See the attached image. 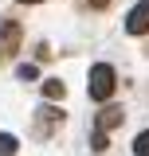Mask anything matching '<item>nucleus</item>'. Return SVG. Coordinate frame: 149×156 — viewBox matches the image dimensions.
<instances>
[{
  "mask_svg": "<svg viewBox=\"0 0 149 156\" xmlns=\"http://www.w3.org/2000/svg\"><path fill=\"white\" fill-rule=\"evenodd\" d=\"M86 90H90L94 101H106V98L114 94V66H106V62L90 66V82H86Z\"/></svg>",
  "mask_w": 149,
  "mask_h": 156,
  "instance_id": "nucleus-1",
  "label": "nucleus"
},
{
  "mask_svg": "<svg viewBox=\"0 0 149 156\" xmlns=\"http://www.w3.org/2000/svg\"><path fill=\"white\" fill-rule=\"evenodd\" d=\"M126 31L130 35H145L149 31V0H141V4H133L130 16H126Z\"/></svg>",
  "mask_w": 149,
  "mask_h": 156,
  "instance_id": "nucleus-2",
  "label": "nucleus"
},
{
  "mask_svg": "<svg viewBox=\"0 0 149 156\" xmlns=\"http://www.w3.org/2000/svg\"><path fill=\"white\" fill-rule=\"evenodd\" d=\"M16 43H20V27H16V23H4V27H0V62L12 58Z\"/></svg>",
  "mask_w": 149,
  "mask_h": 156,
  "instance_id": "nucleus-3",
  "label": "nucleus"
},
{
  "mask_svg": "<svg viewBox=\"0 0 149 156\" xmlns=\"http://www.w3.org/2000/svg\"><path fill=\"white\" fill-rule=\"evenodd\" d=\"M43 94L51 98V101H59V98L67 94V86H63V82H59V78H47V82H43Z\"/></svg>",
  "mask_w": 149,
  "mask_h": 156,
  "instance_id": "nucleus-4",
  "label": "nucleus"
},
{
  "mask_svg": "<svg viewBox=\"0 0 149 156\" xmlns=\"http://www.w3.org/2000/svg\"><path fill=\"white\" fill-rule=\"evenodd\" d=\"M16 148H20V140H16V136H12V133H0V156H12Z\"/></svg>",
  "mask_w": 149,
  "mask_h": 156,
  "instance_id": "nucleus-5",
  "label": "nucleus"
},
{
  "mask_svg": "<svg viewBox=\"0 0 149 156\" xmlns=\"http://www.w3.org/2000/svg\"><path fill=\"white\" fill-rule=\"evenodd\" d=\"M98 125H102V129H114V125H122V109H110V113H102V117H98Z\"/></svg>",
  "mask_w": 149,
  "mask_h": 156,
  "instance_id": "nucleus-6",
  "label": "nucleus"
},
{
  "mask_svg": "<svg viewBox=\"0 0 149 156\" xmlns=\"http://www.w3.org/2000/svg\"><path fill=\"white\" fill-rule=\"evenodd\" d=\"M133 156H149V129L137 133V140H133Z\"/></svg>",
  "mask_w": 149,
  "mask_h": 156,
  "instance_id": "nucleus-7",
  "label": "nucleus"
},
{
  "mask_svg": "<svg viewBox=\"0 0 149 156\" xmlns=\"http://www.w3.org/2000/svg\"><path fill=\"white\" fill-rule=\"evenodd\" d=\"M16 74H20V78H24V82H32V78H39V70H36V66H20Z\"/></svg>",
  "mask_w": 149,
  "mask_h": 156,
  "instance_id": "nucleus-8",
  "label": "nucleus"
},
{
  "mask_svg": "<svg viewBox=\"0 0 149 156\" xmlns=\"http://www.w3.org/2000/svg\"><path fill=\"white\" fill-rule=\"evenodd\" d=\"M90 4H94V8H106V0H90Z\"/></svg>",
  "mask_w": 149,
  "mask_h": 156,
  "instance_id": "nucleus-9",
  "label": "nucleus"
},
{
  "mask_svg": "<svg viewBox=\"0 0 149 156\" xmlns=\"http://www.w3.org/2000/svg\"><path fill=\"white\" fill-rule=\"evenodd\" d=\"M20 4H39V0H20Z\"/></svg>",
  "mask_w": 149,
  "mask_h": 156,
  "instance_id": "nucleus-10",
  "label": "nucleus"
}]
</instances>
